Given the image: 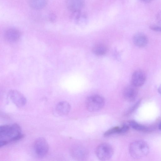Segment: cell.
Masks as SVG:
<instances>
[{"instance_id":"cell-25","label":"cell","mask_w":161,"mask_h":161,"mask_svg":"<svg viewBox=\"0 0 161 161\" xmlns=\"http://www.w3.org/2000/svg\"><path fill=\"white\" fill-rule=\"evenodd\" d=\"M158 127L159 130L161 131V122L159 124Z\"/></svg>"},{"instance_id":"cell-20","label":"cell","mask_w":161,"mask_h":161,"mask_svg":"<svg viewBox=\"0 0 161 161\" xmlns=\"http://www.w3.org/2000/svg\"><path fill=\"white\" fill-rule=\"evenodd\" d=\"M150 28L153 31L161 32V26L153 25L151 26Z\"/></svg>"},{"instance_id":"cell-12","label":"cell","mask_w":161,"mask_h":161,"mask_svg":"<svg viewBox=\"0 0 161 161\" xmlns=\"http://www.w3.org/2000/svg\"><path fill=\"white\" fill-rule=\"evenodd\" d=\"M133 42L136 46L140 47H142L147 44L148 40L147 36L144 34L138 32L134 35Z\"/></svg>"},{"instance_id":"cell-7","label":"cell","mask_w":161,"mask_h":161,"mask_svg":"<svg viewBox=\"0 0 161 161\" xmlns=\"http://www.w3.org/2000/svg\"><path fill=\"white\" fill-rule=\"evenodd\" d=\"M21 36V33L19 30L14 28L7 29L4 34L6 41L8 42L12 43L19 41Z\"/></svg>"},{"instance_id":"cell-5","label":"cell","mask_w":161,"mask_h":161,"mask_svg":"<svg viewBox=\"0 0 161 161\" xmlns=\"http://www.w3.org/2000/svg\"><path fill=\"white\" fill-rule=\"evenodd\" d=\"M34 149L35 153L38 157H44L47 154L49 150L48 143L44 138L39 137L35 141Z\"/></svg>"},{"instance_id":"cell-13","label":"cell","mask_w":161,"mask_h":161,"mask_svg":"<svg viewBox=\"0 0 161 161\" xmlns=\"http://www.w3.org/2000/svg\"><path fill=\"white\" fill-rule=\"evenodd\" d=\"M70 108V105L69 103L65 101H62L58 103L56 106L55 109L58 114L64 115L68 114Z\"/></svg>"},{"instance_id":"cell-6","label":"cell","mask_w":161,"mask_h":161,"mask_svg":"<svg viewBox=\"0 0 161 161\" xmlns=\"http://www.w3.org/2000/svg\"><path fill=\"white\" fill-rule=\"evenodd\" d=\"M8 96L11 101L18 107H21L26 103L27 100L25 96L17 90H10L8 92Z\"/></svg>"},{"instance_id":"cell-23","label":"cell","mask_w":161,"mask_h":161,"mask_svg":"<svg viewBox=\"0 0 161 161\" xmlns=\"http://www.w3.org/2000/svg\"><path fill=\"white\" fill-rule=\"evenodd\" d=\"M143 2L148 3L151 2L153 0H140Z\"/></svg>"},{"instance_id":"cell-9","label":"cell","mask_w":161,"mask_h":161,"mask_svg":"<svg viewBox=\"0 0 161 161\" xmlns=\"http://www.w3.org/2000/svg\"><path fill=\"white\" fill-rule=\"evenodd\" d=\"M137 87L131 85L125 87L123 94L125 99L129 101H133L136 98L138 94Z\"/></svg>"},{"instance_id":"cell-11","label":"cell","mask_w":161,"mask_h":161,"mask_svg":"<svg viewBox=\"0 0 161 161\" xmlns=\"http://www.w3.org/2000/svg\"><path fill=\"white\" fill-rule=\"evenodd\" d=\"M71 18L75 23L81 26L85 25L87 20L86 15L81 11L72 12Z\"/></svg>"},{"instance_id":"cell-8","label":"cell","mask_w":161,"mask_h":161,"mask_svg":"<svg viewBox=\"0 0 161 161\" xmlns=\"http://www.w3.org/2000/svg\"><path fill=\"white\" fill-rule=\"evenodd\" d=\"M146 80V75L144 71L139 70L135 71L133 74L131 78V84L136 87L142 86Z\"/></svg>"},{"instance_id":"cell-24","label":"cell","mask_w":161,"mask_h":161,"mask_svg":"<svg viewBox=\"0 0 161 161\" xmlns=\"http://www.w3.org/2000/svg\"><path fill=\"white\" fill-rule=\"evenodd\" d=\"M158 92L161 95V84L159 85L158 89Z\"/></svg>"},{"instance_id":"cell-1","label":"cell","mask_w":161,"mask_h":161,"mask_svg":"<svg viewBox=\"0 0 161 161\" xmlns=\"http://www.w3.org/2000/svg\"><path fill=\"white\" fill-rule=\"evenodd\" d=\"M21 129L15 123L11 125H3L0 127V147L17 141L23 138Z\"/></svg>"},{"instance_id":"cell-14","label":"cell","mask_w":161,"mask_h":161,"mask_svg":"<svg viewBox=\"0 0 161 161\" xmlns=\"http://www.w3.org/2000/svg\"><path fill=\"white\" fill-rule=\"evenodd\" d=\"M71 153L74 158L79 160L85 158L87 155L86 150L84 147L79 146L74 147L71 150Z\"/></svg>"},{"instance_id":"cell-17","label":"cell","mask_w":161,"mask_h":161,"mask_svg":"<svg viewBox=\"0 0 161 161\" xmlns=\"http://www.w3.org/2000/svg\"><path fill=\"white\" fill-rule=\"evenodd\" d=\"M129 124L130 126L136 130L142 131L146 130L147 129L144 125L138 123L134 120L130 121Z\"/></svg>"},{"instance_id":"cell-19","label":"cell","mask_w":161,"mask_h":161,"mask_svg":"<svg viewBox=\"0 0 161 161\" xmlns=\"http://www.w3.org/2000/svg\"><path fill=\"white\" fill-rule=\"evenodd\" d=\"M129 129V126L126 124L124 125L120 129V133H124L128 131Z\"/></svg>"},{"instance_id":"cell-21","label":"cell","mask_w":161,"mask_h":161,"mask_svg":"<svg viewBox=\"0 0 161 161\" xmlns=\"http://www.w3.org/2000/svg\"><path fill=\"white\" fill-rule=\"evenodd\" d=\"M156 20L158 24L161 25V11L159 12L157 14Z\"/></svg>"},{"instance_id":"cell-15","label":"cell","mask_w":161,"mask_h":161,"mask_svg":"<svg viewBox=\"0 0 161 161\" xmlns=\"http://www.w3.org/2000/svg\"><path fill=\"white\" fill-rule=\"evenodd\" d=\"M47 0H29L30 7L33 9L39 10L44 8L46 5Z\"/></svg>"},{"instance_id":"cell-4","label":"cell","mask_w":161,"mask_h":161,"mask_svg":"<svg viewBox=\"0 0 161 161\" xmlns=\"http://www.w3.org/2000/svg\"><path fill=\"white\" fill-rule=\"evenodd\" d=\"M96 153L98 158L101 160H106L110 159L114 153L112 147L109 144L103 143L97 147Z\"/></svg>"},{"instance_id":"cell-22","label":"cell","mask_w":161,"mask_h":161,"mask_svg":"<svg viewBox=\"0 0 161 161\" xmlns=\"http://www.w3.org/2000/svg\"><path fill=\"white\" fill-rule=\"evenodd\" d=\"M55 16L53 14H50L49 16V20L53 22L55 20Z\"/></svg>"},{"instance_id":"cell-3","label":"cell","mask_w":161,"mask_h":161,"mask_svg":"<svg viewBox=\"0 0 161 161\" xmlns=\"http://www.w3.org/2000/svg\"><path fill=\"white\" fill-rule=\"evenodd\" d=\"M104 103L103 97L98 95L89 96L86 101V107L91 112H95L100 110L103 107Z\"/></svg>"},{"instance_id":"cell-10","label":"cell","mask_w":161,"mask_h":161,"mask_svg":"<svg viewBox=\"0 0 161 161\" xmlns=\"http://www.w3.org/2000/svg\"><path fill=\"white\" fill-rule=\"evenodd\" d=\"M84 0H67V8L72 12L81 11L84 5Z\"/></svg>"},{"instance_id":"cell-2","label":"cell","mask_w":161,"mask_h":161,"mask_svg":"<svg viewBox=\"0 0 161 161\" xmlns=\"http://www.w3.org/2000/svg\"><path fill=\"white\" fill-rule=\"evenodd\" d=\"M129 153L130 156L135 159L142 158L149 153V148L148 144L142 140L132 142L129 146Z\"/></svg>"},{"instance_id":"cell-18","label":"cell","mask_w":161,"mask_h":161,"mask_svg":"<svg viewBox=\"0 0 161 161\" xmlns=\"http://www.w3.org/2000/svg\"><path fill=\"white\" fill-rule=\"evenodd\" d=\"M120 127L118 126L111 128L104 133V136L107 137L114 134L120 133Z\"/></svg>"},{"instance_id":"cell-16","label":"cell","mask_w":161,"mask_h":161,"mask_svg":"<svg viewBox=\"0 0 161 161\" xmlns=\"http://www.w3.org/2000/svg\"><path fill=\"white\" fill-rule=\"evenodd\" d=\"M94 54L97 56H102L107 52L106 46L103 44H97L95 45L92 48Z\"/></svg>"}]
</instances>
